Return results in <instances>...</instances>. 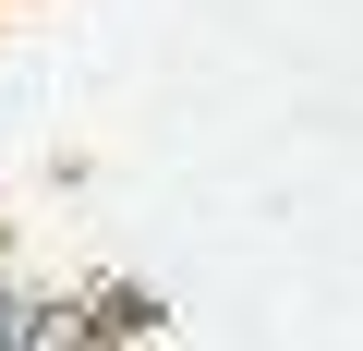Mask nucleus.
<instances>
[{
	"mask_svg": "<svg viewBox=\"0 0 363 351\" xmlns=\"http://www.w3.org/2000/svg\"><path fill=\"white\" fill-rule=\"evenodd\" d=\"M97 291V327H109V351H145V339H169V291H145V279H85Z\"/></svg>",
	"mask_w": 363,
	"mask_h": 351,
	"instance_id": "nucleus-1",
	"label": "nucleus"
},
{
	"mask_svg": "<svg viewBox=\"0 0 363 351\" xmlns=\"http://www.w3.org/2000/svg\"><path fill=\"white\" fill-rule=\"evenodd\" d=\"M25 351H109L97 291H37V303H25Z\"/></svg>",
	"mask_w": 363,
	"mask_h": 351,
	"instance_id": "nucleus-2",
	"label": "nucleus"
},
{
	"mask_svg": "<svg viewBox=\"0 0 363 351\" xmlns=\"http://www.w3.org/2000/svg\"><path fill=\"white\" fill-rule=\"evenodd\" d=\"M25 303H37V291H25L13 267H0V351H25Z\"/></svg>",
	"mask_w": 363,
	"mask_h": 351,
	"instance_id": "nucleus-3",
	"label": "nucleus"
}]
</instances>
